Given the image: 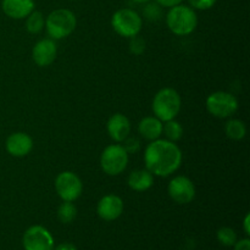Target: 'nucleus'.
I'll return each mask as SVG.
<instances>
[{
    "mask_svg": "<svg viewBox=\"0 0 250 250\" xmlns=\"http://www.w3.org/2000/svg\"><path fill=\"white\" fill-rule=\"evenodd\" d=\"M144 164L149 172L159 177H168L180 168L182 151L180 146L167 139L150 142L144 151Z\"/></svg>",
    "mask_w": 250,
    "mask_h": 250,
    "instance_id": "1",
    "label": "nucleus"
},
{
    "mask_svg": "<svg viewBox=\"0 0 250 250\" xmlns=\"http://www.w3.org/2000/svg\"><path fill=\"white\" fill-rule=\"evenodd\" d=\"M166 24L176 36H188L197 28L198 16L194 9L187 5L178 4L168 10L166 15Z\"/></svg>",
    "mask_w": 250,
    "mask_h": 250,
    "instance_id": "2",
    "label": "nucleus"
},
{
    "mask_svg": "<svg viewBox=\"0 0 250 250\" xmlns=\"http://www.w3.org/2000/svg\"><path fill=\"white\" fill-rule=\"evenodd\" d=\"M181 106H182L181 95L178 94L177 90L170 87L159 90L151 104L154 116L163 122L176 119V116L180 114Z\"/></svg>",
    "mask_w": 250,
    "mask_h": 250,
    "instance_id": "3",
    "label": "nucleus"
},
{
    "mask_svg": "<svg viewBox=\"0 0 250 250\" xmlns=\"http://www.w3.org/2000/svg\"><path fill=\"white\" fill-rule=\"evenodd\" d=\"M77 26L76 15L68 9H56L48 15L45 29L53 39H63L70 36Z\"/></svg>",
    "mask_w": 250,
    "mask_h": 250,
    "instance_id": "4",
    "label": "nucleus"
},
{
    "mask_svg": "<svg viewBox=\"0 0 250 250\" xmlns=\"http://www.w3.org/2000/svg\"><path fill=\"white\" fill-rule=\"evenodd\" d=\"M111 26L119 36L132 38L138 36L143 27L141 15L132 9H120L112 15Z\"/></svg>",
    "mask_w": 250,
    "mask_h": 250,
    "instance_id": "5",
    "label": "nucleus"
},
{
    "mask_svg": "<svg viewBox=\"0 0 250 250\" xmlns=\"http://www.w3.org/2000/svg\"><path fill=\"white\" fill-rule=\"evenodd\" d=\"M128 165V154L120 144H111L100 155V167L109 176H119Z\"/></svg>",
    "mask_w": 250,
    "mask_h": 250,
    "instance_id": "6",
    "label": "nucleus"
},
{
    "mask_svg": "<svg viewBox=\"0 0 250 250\" xmlns=\"http://www.w3.org/2000/svg\"><path fill=\"white\" fill-rule=\"evenodd\" d=\"M207 110L214 117L226 119L238 110V100L231 93L219 90L208 97Z\"/></svg>",
    "mask_w": 250,
    "mask_h": 250,
    "instance_id": "7",
    "label": "nucleus"
},
{
    "mask_svg": "<svg viewBox=\"0 0 250 250\" xmlns=\"http://www.w3.org/2000/svg\"><path fill=\"white\" fill-rule=\"evenodd\" d=\"M55 190L62 202H75L83 192L81 178L71 171H63L55 178Z\"/></svg>",
    "mask_w": 250,
    "mask_h": 250,
    "instance_id": "8",
    "label": "nucleus"
},
{
    "mask_svg": "<svg viewBox=\"0 0 250 250\" xmlns=\"http://www.w3.org/2000/svg\"><path fill=\"white\" fill-rule=\"evenodd\" d=\"M24 250H54V238L43 226L34 225L26 229L22 238Z\"/></svg>",
    "mask_w": 250,
    "mask_h": 250,
    "instance_id": "9",
    "label": "nucleus"
},
{
    "mask_svg": "<svg viewBox=\"0 0 250 250\" xmlns=\"http://www.w3.org/2000/svg\"><path fill=\"white\" fill-rule=\"evenodd\" d=\"M167 192L173 202L181 205H186L194 200L195 186L192 180L186 176H176L168 183Z\"/></svg>",
    "mask_w": 250,
    "mask_h": 250,
    "instance_id": "10",
    "label": "nucleus"
},
{
    "mask_svg": "<svg viewBox=\"0 0 250 250\" xmlns=\"http://www.w3.org/2000/svg\"><path fill=\"white\" fill-rule=\"evenodd\" d=\"M97 212L104 221H115L124 212V200L116 194L104 195L98 202Z\"/></svg>",
    "mask_w": 250,
    "mask_h": 250,
    "instance_id": "11",
    "label": "nucleus"
},
{
    "mask_svg": "<svg viewBox=\"0 0 250 250\" xmlns=\"http://www.w3.org/2000/svg\"><path fill=\"white\" fill-rule=\"evenodd\" d=\"M58 56V46L54 39H42L34 44L32 49V59L36 65L41 67H46L55 61Z\"/></svg>",
    "mask_w": 250,
    "mask_h": 250,
    "instance_id": "12",
    "label": "nucleus"
},
{
    "mask_svg": "<svg viewBox=\"0 0 250 250\" xmlns=\"http://www.w3.org/2000/svg\"><path fill=\"white\" fill-rule=\"evenodd\" d=\"M6 151L15 158H23L33 149V139L24 132H15L10 134L5 143Z\"/></svg>",
    "mask_w": 250,
    "mask_h": 250,
    "instance_id": "13",
    "label": "nucleus"
},
{
    "mask_svg": "<svg viewBox=\"0 0 250 250\" xmlns=\"http://www.w3.org/2000/svg\"><path fill=\"white\" fill-rule=\"evenodd\" d=\"M106 131L112 141L121 143L131 133V122L126 115L117 112L107 120Z\"/></svg>",
    "mask_w": 250,
    "mask_h": 250,
    "instance_id": "14",
    "label": "nucleus"
},
{
    "mask_svg": "<svg viewBox=\"0 0 250 250\" xmlns=\"http://www.w3.org/2000/svg\"><path fill=\"white\" fill-rule=\"evenodd\" d=\"M34 0H2L1 9L7 17L14 20L26 19L34 10Z\"/></svg>",
    "mask_w": 250,
    "mask_h": 250,
    "instance_id": "15",
    "label": "nucleus"
},
{
    "mask_svg": "<svg viewBox=\"0 0 250 250\" xmlns=\"http://www.w3.org/2000/svg\"><path fill=\"white\" fill-rule=\"evenodd\" d=\"M127 183H128V187L134 192H146L153 187L154 175L149 172L146 168L134 170L129 173Z\"/></svg>",
    "mask_w": 250,
    "mask_h": 250,
    "instance_id": "16",
    "label": "nucleus"
},
{
    "mask_svg": "<svg viewBox=\"0 0 250 250\" xmlns=\"http://www.w3.org/2000/svg\"><path fill=\"white\" fill-rule=\"evenodd\" d=\"M138 132L146 141H156L163 134V121L155 116L144 117L138 125Z\"/></svg>",
    "mask_w": 250,
    "mask_h": 250,
    "instance_id": "17",
    "label": "nucleus"
},
{
    "mask_svg": "<svg viewBox=\"0 0 250 250\" xmlns=\"http://www.w3.org/2000/svg\"><path fill=\"white\" fill-rule=\"evenodd\" d=\"M225 133L229 139L233 141H242L247 134L246 124L241 120L232 119L225 126Z\"/></svg>",
    "mask_w": 250,
    "mask_h": 250,
    "instance_id": "18",
    "label": "nucleus"
},
{
    "mask_svg": "<svg viewBox=\"0 0 250 250\" xmlns=\"http://www.w3.org/2000/svg\"><path fill=\"white\" fill-rule=\"evenodd\" d=\"M45 27V19L41 11L33 10L31 14L27 16L26 20V29L32 34H38Z\"/></svg>",
    "mask_w": 250,
    "mask_h": 250,
    "instance_id": "19",
    "label": "nucleus"
},
{
    "mask_svg": "<svg viewBox=\"0 0 250 250\" xmlns=\"http://www.w3.org/2000/svg\"><path fill=\"white\" fill-rule=\"evenodd\" d=\"M163 133L165 134L167 141L176 143L182 138L183 127L175 119L170 120V121H166L165 125H163Z\"/></svg>",
    "mask_w": 250,
    "mask_h": 250,
    "instance_id": "20",
    "label": "nucleus"
},
{
    "mask_svg": "<svg viewBox=\"0 0 250 250\" xmlns=\"http://www.w3.org/2000/svg\"><path fill=\"white\" fill-rule=\"evenodd\" d=\"M77 216V208L73 202H63L58 209V219L62 224H70Z\"/></svg>",
    "mask_w": 250,
    "mask_h": 250,
    "instance_id": "21",
    "label": "nucleus"
},
{
    "mask_svg": "<svg viewBox=\"0 0 250 250\" xmlns=\"http://www.w3.org/2000/svg\"><path fill=\"white\" fill-rule=\"evenodd\" d=\"M216 236L217 241L224 247H233L237 242V233L231 227H221Z\"/></svg>",
    "mask_w": 250,
    "mask_h": 250,
    "instance_id": "22",
    "label": "nucleus"
},
{
    "mask_svg": "<svg viewBox=\"0 0 250 250\" xmlns=\"http://www.w3.org/2000/svg\"><path fill=\"white\" fill-rule=\"evenodd\" d=\"M161 7L160 5L156 2V4H148L146 7H144V16L146 17V20H149V21H159L161 17V15H163V11H161Z\"/></svg>",
    "mask_w": 250,
    "mask_h": 250,
    "instance_id": "23",
    "label": "nucleus"
},
{
    "mask_svg": "<svg viewBox=\"0 0 250 250\" xmlns=\"http://www.w3.org/2000/svg\"><path fill=\"white\" fill-rule=\"evenodd\" d=\"M129 39V51L134 55H142L146 50V41L139 36H134Z\"/></svg>",
    "mask_w": 250,
    "mask_h": 250,
    "instance_id": "24",
    "label": "nucleus"
},
{
    "mask_svg": "<svg viewBox=\"0 0 250 250\" xmlns=\"http://www.w3.org/2000/svg\"><path fill=\"white\" fill-rule=\"evenodd\" d=\"M124 142L125 144L122 146H124L125 150L127 151L128 155L129 154H136L141 150V142H139L136 137H133V138H128V137H127Z\"/></svg>",
    "mask_w": 250,
    "mask_h": 250,
    "instance_id": "25",
    "label": "nucleus"
},
{
    "mask_svg": "<svg viewBox=\"0 0 250 250\" xmlns=\"http://www.w3.org/2000/svg\"><path fill=\"white\" fill-rule=\"evenodd\" d=\"M188 2L194 10H209L216 4V0H188Z\"/></svg>",
    "mask_w": 250,
    "mask_h": 250,
    "instance_id": "26",
    "label": "nucleus"
},
{
    "mask_svg": "<svg viewBox=\"0 0 250 250\" xmlns=\"http://www.w3.org/2000/svg\"><path fill=\"white\" fill-rule=\"evenodd\" d=\"M233 247H234V250H250L249 238H244V239H241V241H237Z\"/></svg>",
    "mask_w": 250,
    "mask_h": 250,
    "instance_id": "27",
    "label": "nucleus"
},
{
    "mask_svg": "<svg viewBox=\"0 0 250 250\" xmlns=\"http://www.w3.org/2000/svg\"><path fill=\"white\" fill-rule=\"evenodd\" d=\"M182 1L183 0H156V2L163 7L176 6L178 4H182Z\"/></svg>",
    "mask_w": 250,
    "mask_h": 250,
    "instance_id": "28",
    "label": "nucleus"
},
{
    "mask_svg": "<svg viewBox=\"0 0 250 250\" xmlns=\"http://www.w3.org/2000/svg\"><path fill=\"white\" fill-rule=\"evenodd\" d=\"M54 250H77V248L72 243H61L56 248H54Z\"/></svg>",
    "mask_w": 250,
    "mask_h": 250,
    "instance_id": "29",
    "label": "nucleus"
},
{
    "mask_svg": "<svg viewBox=\"0 0 250 250\" xmlns=\"http://www.w3.org/2000/svg\"><path fill=\"white\" fill-rule=\"evenodd\" d=\"M249 221H250V215L247 214L246 217H244V221H243V226H244V232H246L247 236L250 234V227H249Z\"/></svg>",
    "mask_w": 250,
    "mask_h": 250,
    "instance_id": "30",
    "label": "nucleus"
},
{
    "mask_svg": "<svg viewBox=\"0 0 250 250\" xmlns=\"http://www.w3.org/2000/svg\"><path fill=\"white\" fill-rule=\"evenodd\" d=\"M134 2H138V4H144V2H149L150 0H133Z\"/></svg>",
    "mask_w": 250,
    "mask_h": 250,
    "instance_id": "31",
    "label": "nucleus"
}]
</instances>
